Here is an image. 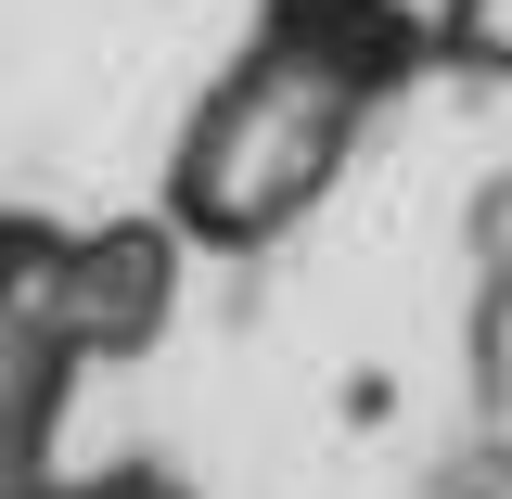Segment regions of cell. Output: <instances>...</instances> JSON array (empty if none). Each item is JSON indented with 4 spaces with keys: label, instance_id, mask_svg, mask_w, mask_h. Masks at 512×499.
<instances>
[{
    "label": "cell",
    "instance_id": "obj_1",
    "mask_svg": "<svg viewBox=\"0 0 512 499\" xmlns=\"http://www.w3.org/2000/svg\"><path fill=\"white\" fill-rule=\"evenodd\" d=\"M333 141H346V90H320L308 64L256 52L244 77L205 103L180 192H192V218H205V231H269V218L333 167Z\"/></svg>",
    "mask_w": 512,
    "mask_h": 499
},
{
    "label": "cell",
    "instance_id": "obj_2",
    "mask_svg": "<svg viewBox=\"0 0 512 499\" xmlns=\"http://www.w3.org/2000/svg\"><path fill=\"white\" fill-rule=\"evenodd\" d=\"M269 52L359 103V90H384V77H410L423 13H410V0H269Z\"/></svg>",
    "mask_w": 512,
    "mask_h": 499
},
{
    "label": "cell",
    "instance_id": "obj_3",
    "mask_svg": "<svg viewBox=\"0 0 512 499\" xmlns=\"http://www.w3.org/2000/svg\"><path fill=\"white\" fill-rule=\"evenodd\" d=\"M64 295H77V308H90V333H141V320L167 308V244H154V231H128V244H90L77 256V269H64Z\"/></svg>",
    "mask_w": 512,
    "mask_h": 499
},
{
    "label": "cell",
    "instance_id": "obj_4",
    "mask_svg": "<svg viewBox=\"0 0 512 499\" xmlns=\"http://www.w3.org/2000/svg\"><path fill=\"white\" fill-rule=\"evenodd\" d=\"M436 39H448L461 64H512V0H448Z\"/></svg>",
    "mask_w": 512,
    "mask_h": 499
}]
</instances>
